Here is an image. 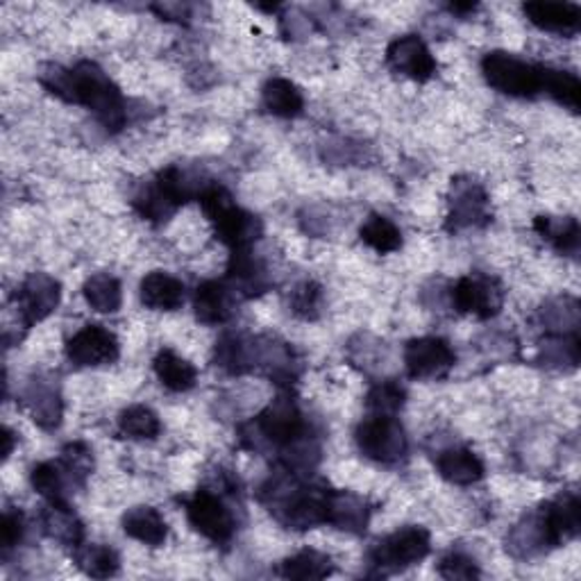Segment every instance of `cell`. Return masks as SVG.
I'll use <instances>...</instances> for the list:
<instances>
[{
	"label": "cell",
	"instance_id": "cell-10",
	"mask_svg": "<svg viewBox=\"0 0 581 581\" xmlns=\"http://www.w3.org/2000/svg\"><path fill=\"white\" fill-rule=\"evenodd\" d=\"M450 303L459 314L489 320L495 318L504 307V288L491 275L472 273L454 282L450 288Z\"/></svg>",
	"mask_w": 581,
	"mask_h": 581
},
{
	"label": "cell",
	"instance_id": "cell-5",
	"mask_svg": "<svg viewBox=\"0 0 581 581\" xmlns=\"http://www.w3.org/2000/svg\"><path fill=\"white\" fill-rule=\"evenodd\" d=\"M431 552V534L423 525H407L380 538L369 550V563L375 577L407 570Z\"/></svg>",
	"mask_w": 581,
	"mask_h": 581
},
{
	"label": "cell",
	"instance_id": "cell-4",
	"mask_svg": "<svg viewBox=\"0 0 581 581\" xmlns=\"http://www.w3.org/2000/svg\"><path fill=\"white\" fill-rule=\"evenodd\" d=\"M198 202L213 230V237L228 248L245 250L264 237L262 218L239 207L232 194L218 182H211Z\"/></svg>",
	"mask_w": 581,
	"mask_h": 581
},
{
	"label": "cell",
	"instance_id": "cell-29",
	"mask_svg": "<svg viewBox=\"0 0 581 581\" xmlns=\"http://www.w3.org/2000/svg\"><path fill=\"white\" fill-rule=\"evenodd\" d=\"M262 105L277 119H298L305 112V96L290 80L271 78L262 89Z\"/></svg>",
	"mask_w": 581,
	"mask_h": 581
},
{
	"label": "cell",
	"instance_id": "cell-2",
	"mask_svg": "<svg viewBox=\"0 0 581 581\" xmlns=\"http://www.w3.org/2000/svg\"><path fill=\"white\" fill-rule=\"evenodd\" d=\"M213 361L230 375L262 373L286 388H290V382H296L300 373L294 348L275 337L226 335L213 348Z\"/></svg>",
	"mask_w": 581,
	"mask_h": 581
},
{
	"label": "cell",
	"instance_id": "cell-22",
	"mask_svg": "<svg viewBox=\"0 0 581 581\" xmlns=\"http://www.w3.org/2000/svg\"><path fill=\"white\" fill-rule=\"evenodd\" d=\"M141 305L153 311H177L185 305V284L164 271H153L139 284Z\"/></svg>",
	"mask_w": 581,
	"mask_h": 581
},
{
	"label": "cell",
	"instance_id": "cell-30",
	"mask_svg": "<svg viewBox=\"0 0 581 581\" xmlns=\"http://www.w3.org/2000/svg\"><path fill=\"white\" fill-rule=\"evenodd\" d=\"M73 561L76 566L94 579H109L117 577L121 570V557L114 548L98 542H83L78 550H73Z\"/></svg>",
	"mask_w": 581,
	"mask_h": 581
},
{
	"label": "cell",
	"instance_id": "cell-1",
	"mask_svg": "<svg viewBox=\"0 0 581 581\" xmlns=\"http://www.w3.org/2000/svg\"><path fill=\"white\" fill-rule=\"evenodd\" d=\"M40 83L59 100L87 107L107 132H121L128 125V100L96 62L85 59L73 68L51 64L42 70Z\"/></svg>",
	"mask_w": 581,
	"mask_h": 581
},
{
	"label": "cell",
	"instance_id": "cell-41",
	"mask_svg": "<svg viewBox=\"0 0 581 581\" xmlns=\"http://www.w3.org/2000/svg\"><path fill=\"white\" fill-rule=\"evenodd\" d=\"M288 307H290V311H294V316H298L303 320L320 318V311H322V286L311 282V279L300 282L294 290H290Z\"/></svg>",
	"mask_w": 581,
	"mask_h": 581
},
{
	"label": "cell",
	"instance_id": "cell-9",
	"mask_svg": "<svg viewBox=\"0 0 581 581\" xmlns=\"http://www.w3.org/2000/svg\"><path fill=\"white\" fill-rule=\"evenodd\" d=\"M491 223V198L486 189L472 177H454L448 196L446 228L461 232L470 228H484Z\"/></svg>",
	"mask_w": 581,
	"mask_h": 581
},
{
	"label": "cell",
	"instance_id": "cell-36",
	"mask_svg": "<svg viewBox=\"0 0 581 581\" xmlns=\"http://www.w3.org/2000/svg\"><path fill=\"white\" fill-rule=\"evenodd\" d=\"M359 239L380 254H391L403 248V232L382 213H371L359 230Z\"/></svg>",
	"mask_w": 581,
	"mask_h": 581
},
{
	"label": "cell",
	"instance_id": "cell-32",
	"mask_svg": "<svg viewBox=\"0 0 581 581\" xmlns=\"http://www.w3.org/2000/svg\"><path fill=\"white\" fill-rule=\"evenodd\" d=\"M538 320L548 335H579V303L572 296L552 298L538 309Z\"/></svg>",
	"mask_w": 581,
	"mask_h": 581
},
{
	"label": "cell",
	"instance_id": "cell-13",
	"mask_svg": "<svg viewBox=\"0 0 581 581\" xmlns=\"http://www.w3.org/2000/svg\"><path fill=\"white\" fill-rule=\"evenodd\" d=\"M454 363L457 354L441 337H420L405 346V369L412 380H441Z\"/></svg>",
	"mask_w": 581,
	"mask_h": 581
},
{
	"label": "cell",
	"instance_id": "cell-38",
	"mask_svg": "<svg viewBox=\"0 0 581 581\" xmlns=\"http://www.w3.org/2000/svg\"><path fill=\"white\" fill-rule=\"evenodd\" d=\"M119 431L134 441H155L162 434V420L151 407L132 405L119 414Z\"/></svg>",
	"mask_w": 581,
	"mask_h": 581
},
{
	"label": "cell",
	"instance_id": "cell-33",
	"mask_svg": "<svg viewBox=\"0 0 581 581\" xmlns=\"http://www.w3.org/2000/svg\"><path fill=\"white\" fill-rule=\"evenodd\" d=\"M540 85L542 94L555 98L559 105H563L570 112H579L581 107V83L570 70L552 68V66H540Z\"/></svg>",
	"mask_w": 581,
	"mask_h": 581
},
{
	"label": "cell",
	"instance_id": "cell-19",
	"mask_svg": "<svg viewBox=\"0 0 581 581\" xmlns=\"http://www.w3.org/2000/svg\"><path fill=\"white\" fill-rule=\"evenodd\" d=\"M373 508L366 497L354 495L350 491H330L327 497V525H332L335 529L348 531V534H363L371 523Z\"/></svg>",
	"mask_w": 581,
	"mask_h": 581
},
{
	"label": "cell",
	"instance_id": "cell-35",
	"mask_svg": "<svg viewBox=\"0 0 581 581\" xmlns=\"http://www.w3.org/2000/svg\"><path fill=\"white\" fill-rule=\"evenodd\" d=\"M277 574L284 579H300V581L325 579V577L335 574V563L325 552L309 548V550H300L298 555L284 559L277 568Z\"/></svg>",
	"mask_w": 581,
	"mask_h": 581
},
{
	"label": "cell",
	"instance_id": "cell-45",
	"mask_svg": "<svg viewBox=\"0 0 581 581\" xmlns=\"http://www.w3.org/2000/svg\"><path fill=\"white\" fill-rule=\"evenodd\" d=\"M3 441H6V448H3V459L8 461L12 450H14V431L10 427H3Z\"/></svg>",
	"mask_w": 581,
	"mask_h": 581
},
{
	"label": "cell",
	"instance_id": "cell-44",
	"mask_svg": "<svg viewBox=\"0 0 581 581\" xmlns=\"http://www.w3.org/2000/svg\"><path fill=\"white\" fill-rule=\"evenodd\" d=\"M162 21H177V23H187L191 19V6L187 3H162L151 8Z\"/></svg>",
	"mask_w": 581,
	"mask_h": 581
},
{
	"label": "cell",
	"instance_id": "cell-27",
	"mask_svg": "<svg viewBox=\"0 0 581 581\" xmlns=\"http://www.w3.org/2000/svg\"><path fill=\"white\" fill-rule=\"evenodd\" d=\"M153 369H155V375L162 382V386L173 391V393H187L198 382V371H196L194 363L187 361L185 357H179L177 352L168 350V348L157 352V357L153 361Z\"/></svg>",
	"mask_w": 581,
	"mask_h": 581
},
{
	"label": "cell",
	"instance_id": "cell-28",
	"mask_svg": "<svg viewBox=\"0 0 581 581\" xmlns=\"http://www.w3.org/2000/svg\"><path fill=\"white\" fill-rule=\"evenodd\" d=\"M134 211L153 226H164L175 216L179 205L168 196V191L160 185L157 177L145 182V185L132 198Z\"/></svg>",
	"mask_w": 581,
	"mask_h": 581
},
{
	"label": "cell",
	"instance_id": "cell-7",
	"mask_svg": "<svg viewBox=\"0 0 581 581\" xmlns=\"http://www.w3.org/2000/svg\"><path fill=\"white\" fill-rule=\"evenodd\" d=\"M354 441L359 452L384 465L399 463L409 452V441L405 427L395 416H369L354 429Z\"/></svg>",
	"mask_w": 581,
	"mask_h": 581
},
{
	"label": "cell",
	"instance_id": "cell-42",
	"mask_svg": "<svg viewBox=\"0 0 581 581\" xmlns=\"http://www.w3.org/2000/svg\"><path fill=\"white\" fill-rule=\"evenodd\" d=\"M23 536H25L23 512H19L17 506H6L3 518H0V550H3V557H8L19 548Z\"/></svg>",
	"mask_w": 581,
	"mask_h": 581
},
{
	"label": "cell",
	"instance_id": "cell-12",
	"mask_svg": "<svg viewBox=\"0 0 581 581\" xmlns=\"http://www.w3.org/2000/svg\"><path fill=\"white\" fill-rule=\"evenodd\" d=\"M66 359L78 369H98L119 361L121 343L107 327L89 322L66 341Z\"/></svg>",
	"mask_w": 581,
	"mask_h": 581
},
{
	"label": "cell",
	"instance_id": "cell-43",
	"mask_svg": "<svg viewBox=\"0 0 581 581\" xmlns=\"http://www.w3.org/2000/svg\"><path fill=\"white\" fill-rule=\"evenodd\" d=\"M439 574L443 579H478V577H482L475 559L468 557L465 552H459V550L448 552L439 561Z\"/></svg>",
	"mask_w": 581,
	"mask_h": 581
},
{
	"label": "cell",
	"instance_id": "cell-46",
	"mask_svg": "<svg viewBox=\"0 0 581 581\" xmlns=\"http://www.w3.org/2000/svg\"><path fill=\"white\" fill-rule=\"evenodd\" d=\"M480 6L478 3H452V6H448V10L452 12V14H470V12H475Z\"/></svg>",
	"mask_w": 581,
	"mask_h": 581
},
{
	"label": "cell",
	"instance_id": "cell-31",
	"mask_svg": "<svg viewBox=\"0 0 581 581\" xmlns=\"http://www.w3.org/2000/svg\"><path fill=\"white\" fill-rule=\"evenodd\" d=\"M30 484H32L36 495H42L46 502H53V504L68 502V495L73 489V484L64 472V468L59 465V461L36 463L30 472Z\"/></svg>",
	"mask_w": 581,
	"mask_h": 581
},
{
	"label": "cell",
	"instance_id": "cell-24",
	"mask_svg": "<svg viewBox=\"0 0 581 581\" xmlns=\"http://www.w3.org/2000/svg\"><path fill=\"white\" fill-rule=\"evenodd\" d=\"M436 470L439 475L457 486H470L484 480V461L468 448H448L436 457Z\"/></svg>",
	"mask_w": 581,
	"mask_h": 581
},
{
	"label": "cell",
	"instance_id": "cell-40",
	"mask_svg": "<svg viewBox=\"0 0 581 581\" xmlns=\"http://www.w3.org/2000/svg\"><path fill=\"white\" fill-rule=\"evenodd\" d=\"M405 399H407V391L403 384L395 380H384L369 388L366 407L375 416H395L405 407Z\"/></svg>",
	"mask_w": 581,
	"mask_h": 581
},
{
	"label": "cell",
	"instance_id": "cell-21",
	"mask_svg": "<svg viewBox=\"0 0 581 581\" xmlns=\"http://www.w3.org/2000/svg\"><path fill=\"white\" fill-rule=\"evenodd\" d=\"M239 298L223 279H207L196 288L194 311L205 325H223L234 316Z\"/></svg>",
	"mask_w": 581,
	"mask_h": 581
},
{
	"label": "cell",
	"instance_id": "cell-25",
	"mask_svg": "<svg viewBox=\"0 0 581 581\" xmlns=\"http://www.w3.org/2000/svg\"><path fill=\"white\" fill-rule=\"evenodd\" d=\"M121 527L125 536L149 545V548H162L168 540V525L164 516L157 512L155 506L139 504L128 508L121 518Z\"/></svg>",
	"mask_w": 581,
	"mask_h": 581
},
{
	"label": "cell",
	"instance_id": "cell-26",
	"mask_svg": "<svg viewBox=\"0 0 581 581\" xmlns=\"http://www.w3.org/2000/svg\"><path fill=\"white\" fill-rule=\"evenodd\" d=\"M534 230L559 254H570V257H574V254L579 252L581 230H579V221L574 216H536Z\"/></svg>",
	"mask_w": 581,
	"mask_h": 581
},
{
	"label": "cell",
	"instance_id": "cell-17",
	"mask_svg": "<svg viewBox=\"0 0 581 581\" xmlns=\"http://www.w3.org/2000/svg\"><path fill=\"white\" fill-rule=\"evenodd\" d=\"M581 504L577 493H561L559 497L542 502L538 506V514L542 518L545 531L550 536L552 548H561V545L574 540L581 529Z\"/></svg>",
	"mask_w": 581,
	"mask_h": 581
},
{
	"label": "cell",
	"instance_id": "cell-34",
	"mask_svg": "<svg viewBox=\"0 0 581 581\" xmlns=\"http://www.w3.org/2000/svg\"><path fill=\"white\" fill-rule=\"evenodd\" d=\"M83 296L94 311L117 314L121 309V303H123V288L114 275L96 273L85 282Z\"/></svg>",
	"mask_w": 581,
	"mask_h": 581
},
{
	"label": "cell",
	"instance_id": "cell-37",
	"mask_svg": "<svg viewBox=\"0 0 581 581\" xmlns=\"http://www.w3.org/2000/svg\"><path fill=\"white\" fill-rule=\"evenodd\" d=\"M542 366L557 371H572L579 363V335H548L538 348Z\"/></svg>",
	"mask_w": 581,
	"mask_h": 581
},
{
	"label": "cell",
	"instance_id": "cell-3",
	"mask_svg": "<svg viewBox=\"0 0 581 581\" xmlns=\"http://www.w3.org/2000/svg\"><path fill=\"white\" fill-rule=\"evenodd\" d=\"M309 431L311 425L307 423L298 399L290 393V388H284L260 412L257 418L241 425L239 441L245 450L257 454H266L271 450H277L279 454L284 448L296 443Z\"/></svg>",
	"mask_w": 581,
	"mask_h": 581
},
{
	"label": "cell",
	"instance_id": "cell-16",
	"mask_svg": "<svg viewBox=\"0 0 581 581\" xmlns=\"http://www.w3.org/2000/svg\"><path fill=\"white\" fill-rule=\"evenodd\" d=\"M21 403L42 429L53 431L62 425L64 403L57 380L48 375H34L21 393Z\"/></svg>",
	"mask_w": 581,
	"mask_h": 581
},
{
	"label": "cell",
	"instance_id": "cell-39",
	"mask_svg": "<svg viewBox=\"0 0 581 581\" xmlns=\"http://www.w3.org/2000/svg\"><path fill=\"white\" fill-rule=\"evenodd\" d=\"M59 465L64 468V472L68 475L73 489H85L87 480L91 478L94 472V452L87 443L83 441H73L66 443L59 452Z\"/></svg>",
	"mask_w": 581,
	"mask_h": 581
},
{
	"label": "cell",
	"instance_id": "cell-6",
	"mask_svg": "<svg viewBox=\"0 0 581 581\" xmlns=\"http://www.w3.org/2000/svg\"><path fill=\"white\" fill-rule=\"evenodd\" d=\"M484 80L500 94L512 98H536L542 94L540 66L520 59L518 55L493 51L482 59Z\"/></svg>",
	"mask_w": 581,
	"mask_h": 581
},
{
	"label": "cell",
	"instance_id": "cell-20",
	"mask_svg": "<svg viewBox=\"0 0 581 581\" xmlns=\"http://www.w3.org/2000/svg\"><path fill=\"white\" fill-rule=\"evenodd\" d=\"M40 525H42V531L59 542L62 548L66 550H78L80 545L85 542V523L80 520V516L73 512L70 504L64 502V504H53V502H46V506H42V514H40Z\"/></svg>",
	"mask_w": 581,
	"mask_h": 581
},
{
	"label": "cell",
	"instance_id": "cell-23",
	"mask_svg": "<svg viewBox=\"0 0 581 581\" xmlns=\"http://www.w3.org/2000/svg\"><path fill=\"white\" fill-rule=\"evenodd\" d=\"M525 17L542 32L572 36L581 25V8L574 3H525Z\"/></svg>",
	"mask_w": 581,
	"mask_h": 581
},
{
	"label": "cell",
	"instance_id": "cell-11",
	"mask_svg": "<svg viewBox=\"0 0 581 581\" xmlns=\"http://www.w3.org/2000/svg\"><path fill=\"white\" fill-rule=\"evenodd\" d=\"M62 303V284L48 273H30L14 294V305L23 330L46 320Z\"/></svg>",
	"mask_w": 581,
	"mask_h": 581
},
{
	"label": "cell",
	"instance_id": "cell-15",
	"mask_svg": "<svg viewBox=\"0 0 581 581\" xmlns=\"http://www.w3.org/2000/svg\"><path fill=\"white\" fill-rule=\"evenodd\" d=\"M223 282L234 290V296L239 300L257 298L266 294L273 284L266 264L260 257H254L252 248L232 250V257H230Z\"/></svg>",
	"mask_w": 581,
	"mask_h": 581
},
{
	"label": "cell",
	"instance_id": "cell-18",
	"mask_svg": "<svg viewBox=\"0 0 581 581\" xmlns=\"http://www.w3.org/2000/svg\"><path fill=\"white\" fill-rule=\"evenodd\" d=\"M504 550L518 561H529L555 550L548 531H545L538 508L525 514L512 529H508L504 538Z\"/></svg>",
	"mask_w": 581,
	"mask_h": 581
},
{
	"label": "cell",
	"instance_id": "cell-8",
	"mask_svg": "<svg viewBox=\"0 0 581 581\" xmlns=\"http://www.w3.org/2000/svg\"><path fill=\"white\" fill-rule=\"evenodd\" d=\"M185 512L189 525L207 540L226 545L234 538L237 518L226 502V493L202 486L185 500Z\"/></svg>",
	"mask_w": 581,
	"mask_h": 581
},
{
	"label": "cell",
	"instance_id": "cell-14",
	"mask_svg": "<svg viewBox=\"0 0 581 581\" xmlns=\"http://www.w3.org/2000/svg\"><path fill=\"white\" fill-rule=\"evenodd\" d=\"M386 64L399 76L420 85L429 83L436 76V70H439L429 46L418 34H405L393 40L386 48Z\"/></svg>",
	"mask_w": 581,
	"mask_h": 581
}]
</instances>
